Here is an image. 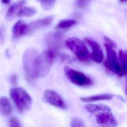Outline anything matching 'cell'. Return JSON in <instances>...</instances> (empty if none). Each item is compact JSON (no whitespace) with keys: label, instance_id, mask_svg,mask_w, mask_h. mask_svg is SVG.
Returning a JSON list of instances; mask_svg holds the SVG:
<instances>
[{"label":"cell","instance_id":"7402d4cb","mask_svg":"<svg viewBox=\"0 0 127 127\" xmlns=\"http://www.w3.org/2000/svg\"><path fill=\"white\" fill-rule=\"evenodd\" d=\"M71 127H85V124L83 123V121L77 118H74L71 120Z\"/></svg>","mask_w":127,"mask_h":127},{"label":"cell","instance_id":"8992f818","mask_svg":"<svg viewBox=\"0 0 127 127\" xmlns=\"http://www.w3.org/2000/svg\"><path fill=\"white\" fill-rule=\"evenodd\" d=\"M37 51L33 48H28L24 55L22 59L23 67L26 74L31 77L33 79V64L37 55Z\"/></svg>","mask_w":127,"mask_h":127},{"label":"cell","instance_id":"ac0fdd59","mask_svg":"<svg viewBox=\"0 0 127 127\" xmlns=\"http://www.w3.org/2000/svg\"><path fill=\"white\" fill-rule=\"evenodd\" d=\"M119 59H120V64H121V66L124 71V72L127 73V54L125 52H124L122 50L120 51L119 52Z\"/></svg>","mask_w":127,"mask_h":127},{"label":"cell","instance_id":"277c9868","mask_svg":"<svg viewBox=\"0 0 127 127\" xmlns=\"http://www.w3.org/2000/svg\"><path fill=\"white\" fill-rule=\"evenodd\" d=\"M105 47H106V53H107V59L105 63V65L106 68L117 74L119 76H124L125 73L124 72L121 66L116 52L114 50V48L109 46L107 44H105Z\"/></svg>","mask_w":127,"mask_h":127},{"label":"cell","instance_id":"7a4b0ae2","mask_svg":"<svg viewBox=\"0 0 127 127\" xmlns=\"http://www.w3.org/2000/svg\"><path fill=\"white\" fill-rule=\"evenodd\" d=\"M10 95L20 112L29 111L31 108L32 99L24 89L13 88L10 89Z\"/></svg>","mask_w":127,"mask_h":127},{"label":"cell","instance_id":"3957f363","mask_svg":"<svg viewBox=\"0 0 127 127\" xmlns=\"http://www.w3.org/2000/svg\"><path fill=\"white\" fill-rule=\"evenodd\" d=\"M65 45L75 54L81 61H86L90 57L88 48L83 41L77 37H71L66 39Z\"/></svg>","mask_w":127,"mask_h":127},{"label":"cell","instance_id":"484cf974","mask_svg":"<svg viewBox=\"0 0 127 127\" xmlns=\"http://www.w3.org/2000/svg\"><path fill=\"white\" fill-rule=\"evenodd\" d=\"M104 39H105V44L109 45V46L112 47V48H116V43L115 42H113L112 40H111L109 38H108L107 36H104Z\"/></svg>","mask_w":127,"mask_h":127},{"label":"cell","instance_id":"6da1fadb","mask_svg":"<svg viewBox=\"0 0 127 127\" xmlns=\"http://www.w3.org/2000/svg\"><path fill=\"white\" fill-rule=\"evenodd\" d=\"M55 57V52L51 49L37 54L33 64V79L44 77L48 74Z\"/></svg>","mask_w":127,"mask_h":127},{"label":"cell","instance_id":"4fadbf2b","mask_svg":"<svg viewBox=\"0 0 127 127\" xmlns=\"http://www.w3.org/2000/svg\"><path fill=\"white\" fill-rule=\"evenodd\" d=\"M114 95L112 94H101V95H93V96H89V97H81L80 100L83 102L85 103H92L95 101H98V100H112L114 97Z\"/></svg>","mask_w":127,"mask_h":127},{"label":"cell","instance_id":"9c48e42d","mask_svg":"<svg viewBox=\"0 0 127 127\" xmlns=\"http://www.w3.org/2000/svg\"><path fill=\"white\" fill-rule=\"evenodd\" d=\"M86 42H87V44H89L91 46L92 49V54L91 55L92 60L97 63H100L103 60V54L99 43H97L94 40L89 39L88 38L86 39Z\"/></svg>","mask_w":127,"mask_h":127},{"label":"cell","instance_id":"cb8c5ba5","mask_svg":"<svg viewBox=\"0 0 127 127\" xmlns=\"http://www.w3.org/2000/svg\"><path fill=\"white\" fill-rule=\"evenodd\" d=\"M89 1L88 0H77V5L80 7V8H86L88 4H89Z\"/></svg>","mask_w":127,"mask_h":127},{"label":"cell","instance_id":"44dd1931","mask_svg":"<svg viewBox=\"0 0 127 127\" xmlns=\"http://www.w3.org/2000/svg\"><path fill=\"white\" fill-rule=\"evenodd\" d=\"M28 25H25L23 22H22L20 24V25L19 26V29H18V35L19 36H22L25 35L28 33Z\"/></svg>","mask_w":127,"mask_h":127},{"label":"cell","instance_id":"d6986e66","mask_svg":"<svg viewBox=\"0 0 127 127\" xmlns=\"http://www.w3.org/2000/svg\"><path fill=\"white\" fill-rule=\"evenodd\" d=\"M58 58L60 60V61L63 62V63H72L74 61V59L72 58L71 56L66 54H63V53H60L57 54Z\"/></svg>","mask_w":127,"mask_h":127},{"label":"cell","instance_id":"e0dca14e","mask_svg":"<svg viewBox=\"0 0 127 127\" xmlns=\"http://www.w3.org/2000/svg\"><path fill=\"white\" fill-rule=\"evenodd\" d=\"M77 24L76 20L74 19H65V20H62L60 21L58 25H57V28H62V29H65V28H70L74 25Z\"/></svg>","mask_w":127,"mask_h":127},{"label":"cell","instance_id":"4316f807","mask_svg":"<svg viewBox=\"0 0 127 127\" xmlns=\"http://www.w3.org/2000/svg\"><path fill=\"white\" fill-rule=\"evenodd\" d=\"M0 39L3 41V27L0 28Z\"/></svg>","mask_w":127,"mask_h":127},{"label":"cell","instance_id":"30bf717a","mask_svg":"<svg viewBox=\"0 0 127 127\" xmlns=\"http://www.w3.org/2000/svg\"><path fill=\"white\" fill-rule=\"evenodd\" d=\"M45 41L47 45L49 47V49L55 51L56 49H58L62 45L63 35L59 32L48 34Z\"/></svg>","mask_w":127,"mask_h":127},{"label":"cell","instance_id":"8fae6325","mask_svg":"<svg viewBox=\"0 0 127 127\" xmlns=\"http://www.w3.org/2000/svg\"><path fill=\"white\" fill-rule=\"evenodd\" d=\"M53 22V16H48L42 19H39L37 21L33 22L31 24L28 25V32H33L37 29H39L42 27L49 25L50 24H51V22Z\"/></svg>","mask_w":127,"mask_h":127},{"label":"cell","instance_id":"5bb4252c","mask_svg":"<svg viewBox=\"0 0 127 127\" xmlns=\"http://www.w3.org/2000/svg\"><path fill=\"white\" fill-rule=\"evenodd\" d=\"M86 109L89 112L95 114V115H97L103 112H111V109L109 106L106 105H103V104H97V105L88 104L86 106Z\"/></svg>","mask_w":127,"mask_h":127},{"label":"cell","instance_id":"ba28073f","mask_svg":"<svg viewBox=\"0 0 127 127\" xmlns=\"http://www.w3.org/2000/svg\"><path fill=\"white\" fill-rule=\"evenodd\" d=\"M96 122L100 127H118V122L110 112H103L97 114L96 117Z\"/></svg>","mask_w":127,"mask_h":127},{"label":"cell","instance_id":"d4e9b609","mask_svg":"<svg viewBox=\"0 0 127 127\" xmlns=\"http://www.w3.org/2000/svg\"><path fill=\"white\" fill-rule=\"evenodd\" d=\"M9 125L10 127H21V124L19 122V121L15 118H12L10 120V122H9Z\"/></svg>","mask_w":127,"mask_h":127},{"label":"cell","instance_id":"83f0119b","mask_svg":"<svg viewBox=\"0 0 127 127\" xmlns=\"http://www.w3.org/2000/svg\"><path fill=\"white\" fill-rule=\"evenodd\" d=\"M1 2L4 3V4H8V3H10V0H1Z\"/></svg>","mask_w":127,"mask_h":127},{"label":"cell","instance_id":"f1b7e54d","mask_svg":"<svg viewBox=\"0 0 127 127\" xmlns=\"http://www.w3.org/2000/svg\"><path fill=\"white\" fill-rule=\"evenodd\" d=\"M127 1V0H120V1H121V2H126Z\"/></svg>","mask_w":127,"mask_h":127},{"label":"cell","instance_id":"52a82bcc","mask_svg":"<svg viewBox=\"0 0 127 127\" xmlns=\"http://www.w3.org/2000/svg\"><path fill=\"white\" fill-rule=\"evenodd\" d=\"M43 101L62 109H65L66 108L65 102L61 96L56 92L51 89H48L44 92Z\"/></svg>","mask_w":127,"mask_h":127},{"label":"cell","instance_id":"7c38bea8","mask_svg":"<svg viewBox=\"0 0 127 127\" xmlns=\"http://www.w3.org/2000/svg\"><path fill=\"white\" fill-rule=\"evenodd\" d=\"M25 2H26L25 0H20V1H17L14 4H13L10 7V8L7 10L6 15H5V19L7 21H10L11 19H13V17L15 16L16 13L19 10V9L22 7V5Z\"/></svg>","mask_w":127,"mask_h":127},{"label":"cell","instance_id":"ffe728a7","mask_svg":"<svg viewBox=\"0 0 127 127\" xmlns=\"http://www.w3.org/2000/svg\"><path fill=\"white\" fill-rule=\"evenodd\" d=\"M41 1V6L44 10H51L55 3V0H40Z\"/></svg>","mask_w":127,"mask_h":127},{"label":"cell","instance_id":"5b68a950","mask_svg":"<svg viewBox=\"0 0 127 127\" xmlns=\"http://www.w3.org/2000/svg\"><path fill=\"white\" fill-rule=\"evenodd\" d=\"M64 71L68 80H69L72 83L75 85L80 86H86L92 84V80L82 72L71 69L68 66L65 67Z\"/></svg>","mask_w":127,"mask_h":127},{"label":"cell","instance_id":"9a60e30c","mask_svg":"<svg viewBox=\"0 0 127 127\" xmlns=\"http://www.w3.org/2000/svg\"><path fill=\"white\" fill-rule=\"evenodd\" d=\"M12 112V106L8 99L5 97H0V112L4 115H9Z\"/></svg>","mask_w":127,"mask_h":127},{"label":"cell","instance_id":"603a6c76","mask_svg":"<svg viewBox=\"0 0 127 127\" xmlns=\"http://www.w3.org/2000/svg\"><path fill=\"white\" fill-rule=\"evenodd\" d=\"M23 22L22 20H19L17 22H16V24L13 25V28H12V36H13V38H17L19 37V35H18V29H19V26L20 25V24Z\"/></svg>","mask_w":127,"mask_h":127},{"label":"cell","instance_id":"2e32d148","mask_svg":"<svg viewBox=\"0 0 127 127\" xmlns=\"http://www.w3.org/2000/svg\"><path fill=\"white\" fill-rule=\"evenodd\" d=\"M17 13H18V16L20 17L33 16L36 13V10L33 7H21L19 10L17 12Z\"/></svg>","mask_w":127,"mask_h":127}]
</instances>
